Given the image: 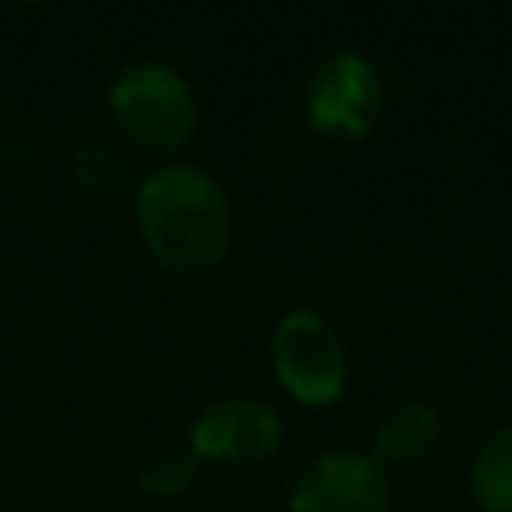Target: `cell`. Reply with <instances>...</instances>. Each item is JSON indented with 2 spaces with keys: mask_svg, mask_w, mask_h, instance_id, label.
<instances>
[{
  "mask_svg": "<svg viewBox=\"0 0 512 512\" xmlns=\"http://www.w3.org/2000/svg\"><path fill=\"white\" fill-rule=\"evenodd\" d=\"M136 220L148 252L172 272L212 268L232 236L228 196L196 164L152 168L136 188Z\"/></svg>",
  "mask_w": 512,
  "mask_h": 512,
  "instance_id": "1",
  "label": "cell"
},
{
  "mask_svg": "<svg viewBox=\"0 0 512 512\" xmlns=\"http://www.w3.org/2000/svg\"><path fill=\"white\" fill-rule=\"evenodd\" d=\"M108 108L120 136L144 152H176L196 132L192 84L160 60H136L120 68L108 92Z\"/></svg>",
  "mask_w": 512,
  "mask_h": 512,
  "instance_id": "2",
  "label": "cell"
},
{
  "mask_svg": "<svg viewBox=\"0 0 512 512\" xmlns=\"http://www.w3.org/2000/svg\"><path fill=\"white\" fill-rule=\"evenodd\" d=\"M380 108L384 76L364 52L340 48L312 64L304 80V116L316 132L336 140H360L376 124Z\"/></svg>",
  "mask_w": 512,
  "mask_h": 512,
  "instance_id": "3",
  "label": "cell"
},
{
  "mask_svg": "<svg viewBox=\"0 0 512 512\" xmlns=\"http://www.w3.org/2000/svg\"><path fill=\"white\" fill-rule=\"evenodd\" d=\"M272 372L300 404H332L348 380L340 332L312 308H292L272 332Z\"/></svg>",
  "mask_w": 512,
  "mask_h": 512,
  "instance_id": "4",
  "label": "cell"
},
{
  "mask_svg": "<svg viewBox=\"0 0 512 512\" xmlns=\"http://www.w3.org/2000/svg\"><path fill=\"white\" fill-rule=\"evenodd\" d=\"M388 468L372 452L336 448L308 460L288 492V512H388Z\"/></svg>",
  "mask_w": 512,
  "mask_h": 512,
  "instance_id": "5",
  "label": "cell"
},
{
  "mask_svg": "<svg viewBox=\"0 0 512 512\" xmlns=\"http://www.w3.org/2000/svg\"><path fill=\"white\" fill-rule=\"evenodd\" d=\"M280 444V412L260 396H216L188 428V448L208 464H256Z\"/></svg>",
  "mask_w": 512,
  "mask_h": 512,
  "instance_id": "6",
  "label": "cell"
},
{
  "mask_svg": "<svg viewBox=\"0 0 512 512\" xmlns=\"http://www.w3.org/2000/svg\"><path fill=\"white\" fill-rule=\"evenodd\" d=\"M440 412L428 400H404L396 408L384 412V420L376 424L372 436V456L384 468H408L416 460H424L436 440H440Z\"/></svg>",
  "mask_w": 512,
  "mask_h": 512,
  "instance_id": "7",
  "label": "cell"
},
{
  "mask_svg": "<svg viewBox=\"0 0 512 512\" xmlns=\"http://www.w3.org/2000/svg\"><path fill=\"white\" fill-rule=\"evenodd\" d=\"M472 500L480 512H512V424L496 428L476 448Z\"/></svg>",
  "mask_w": 512,
  "mask_h": 512,
  "instance_id": "8",
  "label": "cell"
},
{
  "mask_svg": "<svg viewBox=\"0 0 512 512\" xmlns=\"http://www.w3.org/2000/svg\"><path fill=\"white\" fill-rule=\"evenodd\" d=\"M72 176L100 196H116L132 184V160L128 152L108 136H84L72 148Z\"/></svg>",
  "mask_w": 512,
  "mask_h": 512,
  "instance_id": "9",
  "label": "cell"
},
{
  "mask_svg": "<svg viewBox=\"0 0 512 512\" xmlns=\"http://www.w3.org/2000/svg\"><path fill=\"white\" fill-rule=\"evenodd\" d=\"M196 476V456L192 448H156L140 472H136V488L148 496H180Z\"/></svg>",
  "mask_w": 512,
  "mask_h": 512,
  "instance_id": "10",
  "label": "cell"
}]
</instances>
